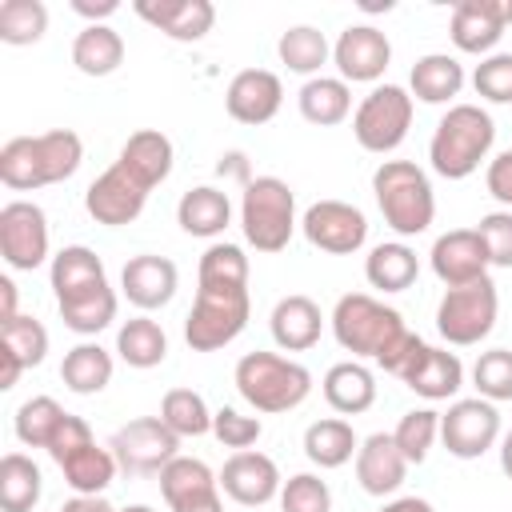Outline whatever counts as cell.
<instances>
[{
    "label": "cell",
    "instance_id": "6da1fadb",
    "mask_svg": "<svg viewBox=\"0 0 512 512\" xmlns=\"http://www.w3.org/2000/svg\"><path fill=\"white\" fill-rule=\"evenodd\" d=\"M80 164H84V140L72 128L12 136L0 148V184L12 192H36L72 180Z\"/></svg>",
    "mask_w": 512,
    "mask_h": 512
},
{
    "label": "cell",
    "instance_id": "7a4b0ae2",
    "mask_svg": "<svg viewBox=\"0 0 512 512\" xmlns=\"http://www.w3.org/2000/svg\"><path fill=\"white\" fill-rule=\"evenodd\" d=\"M496 144V120L480 104H452L428 140V164L444 180H468Z\"/></svg>",
    "mask_w": 512,
    "mask_h": 512
},
{
    "label": "cell",
    "instance_id": "3957f363",
    "mask_svg": "<svg viewBox=\"0 0 512 512\" xmlns=\"http://www.w3.org/2000/svg\"><path fill=\"white\" fill-rule=\"evenodd\" d=\"M332 336L344 352H352V360H384L412 328L404 324V316L376 300L372 292H344L328 316Z\"/></svg>",
    "mask_w": 512,
    "mask_h": 512
},
{
    "label": "cell",
    "instance_id": "277c9868",
    "mask_svg": "<svg viewBox=\"0 0 512 512\" xmlns=\"http://www.w3.org/2000/svg\"><path fill=\"white\" fill-rule=\"evenodd\" d=\"M372 196H376V208H380L384 224L400 240L428 232L432 220H436L432 180L412 160H380V168L372 172Z\"/></svg>",
    "mask_w": 512,
    "mask_h": 512
},
{
    "label": "cell",
    "instance_id": "5b68a950",
    "mask_svg": "<svg viewBox=\"0 0 512 512\" xmlns=\"http://www.w3.org/2000/svg\"><path fill=\"white\" fill-rule=\"evenodd\" d=\"M232 384L256 412H292L312 396V372L280 352H244L232 368Z\"/></svg>",
    "mask_w": 512,
    "mask_h": 512
},
{
    "label": "cell",
    "instance_id": "8992f818",
    "mask_svg": "<svg viewBox=\"0 0 512 512\" xmlns=\"http://www.w3.org/2000/svg\"><path fill=\"white\" fill-rule=\"evenodd\" d=\"M296 220V192L280 176H252V184L240 192V232L256 252H284Z\"/></svg>",
    "mask_w": 512,
    "mask_h": 512
},
{
    "label": "cell",
    "instance_id": "52a82bcc",
    "mask_svg": "<svg viewBox=\"0 0 512 512\" xmlns=\"http://www.w3.org/2000/svg\"><path fill=\"white\" fill-rule=\"evenodd\" d=\"M252 316L248 288H196V300L184 316V340L192 352H216L232 344Z\"/></svg>",
    "mask_w": 512,
    "mask_h": 512
},
{
    "label": "cell",
    "instance_id": "ba28073f",
    "mask_svg": "<svg viewBox=\"0 0 512 512\" xmlns=\"http://www.w3.org/2000/svg\"><path fill=\"white\" fill-rule=\"evenodd\" d=\"M412 112H416V100L408 88L400 84H376L352 112V136L364 152H376V156H388L396 152L404 140H408V128H412Z\"/></svg>",
    "mask_w": 512,
    "mask_h": 512
},
{
    "label": "cell",
    "instance_id": "9c48e42d",
    "mask_svg": "<svg viewBox=\"0 0 512 512\" xmlns=\"http://www.w3.org/2000/svg\"><path fill=\"white\" fill-rule=\"evenodd\" d=\"M496 316H500V292L492 280L444 288V296L436 304V332L452 348H472V344L488 340V332L496 328Z\"/></svg>",
    "mask_w": 512,
    "mask_h": 512
},
{
    "label": "cell",
    "instance_id": "30bf717a",
    "mask_svg": "<svg viewBox=\"0 0 512 512\" xmlns=\"http://www.w3.org/2000/svg\"><path fill=\"white\" fill-rule=\"evenodd\" d=\"M108 448L128 476H160L180 456V436L160 416H136L112 432Z\"/></svg>",
    "mask_w": 512,
    "mask_h": 512
},
{
    "label": "cell",
    "instance_id": "8fae6325",
    "mask_svg": "<svg viewBox=\"0 0 512 512\" xmlns=\"http://www.w3.org/2000/svg\"><path fill=\"white\" fill-rule=\"evenodd\" d=\"M440 440L448 456L456 460H480L488 448L500 444V412L484 396L452 400L448 412H440Z\"/></svg>",
    "mask_w": 512,
    "mask_h": 512
},
{
    "label": "cell",
    "instance_id": "7c38bea8",
    "mask_svg": "<svg viewBox=\"0 0 512 512\" xmlns=\"http://www.w3.org/2000/svg\"><path fill=\"white\" fill-rule=\"evenodd\" d=\"M48 216L36 200H8L0 208V256L12 272H36L48 260Z\"/></svg>",
    "mask_w": 512,
    "mask_h": 512
},
{
    "label": "cell",
    "instance_id": "4fadbf2b",
    "mask_svg": "<svg viewBox=\"0 0 512 512\" xmlns=\"http://www.w3.org/2000/svg\"><path fill=\"white\" fill-rule=\"evenodd\" d=\"M300 232L328 256H352L368 244V216L348 200H316L304 208Z\"/></svg>",
    "mask_w": 512,
    "mask_h": 512
},
{
    "label": "cell",
    "instance_id": "5bb4252c",
    "mask_svg": "<svg viewBox=\"0 0 512 512\" xmlns=\"http://www.w3.org/2000/svg\"><path fill=\"white\" fill-rule=\"evenodd\" d=\"M332 64L340 80L376 88V80L392 64V40L376 24H348L332 44Z\"/></svg>",
    "mask_w": 512,
    "mask_h": 512
},
{
    "label": "cell",
    "instance_id": "9a60e30c",
    "mask_svg": "<svg viewBox=\"0 0 512 512\" xmlns=\"http://www.w3.org/2000/svg\"><path fill=\"white\" fill-rule=\"evenodd\" d=\"M148 192H152V188H144L124 164H112V168H104V172L88 184L84 208H88V216H92L96 224H104V228H124V224H132V220L144 212Z\"/></svg>",
    "mask_w": 512,
    "mask_h": 512
},
{
    "label": "cell",
    "instance_id": "2e32d148",
    "mask_svg": "<svg viewBox=\"0 0 512 512\" xmlns=\"http://www.w3.org/2000/svg\"><path fill=\"white\" fill-rule=\"evenodd\" d=\"M216 476H220V492L228 500L244 504V508H264V504L280 500V488H284V476H280L276 460L256 452V448L232 452Z\"/></svg>",
    "mask_w": 512,
    "mask_h": 512
},
{
    "label": "cell",
    "instance_id": "e0dca14e",
    "mask_svg": "<svg viewBox=\"0 0 512 512\" xmlns=\"http://www.w3.org/2000/svg\"><path fill=\"white\" fill-rule=\"evenodd\" d=\"M508 24H512V0H456L448 36H452L456 52L484 60L496 52Z\"/></svg>",
    "mask_w": 512,
    "mask_h": 512
},
{
    "label": "cell",
    "instance_id": "ac0fdd59",
    "mask_svg": "<svg viewBox=\"0 0 512 512\" xmlns=\"http://www.w3.org/2000/svg\"><path fill=\"white\" fill-rule=\"evenodd\" d=\"M428 264H432V272L444 288H464V284L488 280V268H492L488 248H484L476 228H452V232L436 236L432 252H428Z\"/></svg>",
    "mask_w": 512,
    "mask_h": 512
},
{
    "label": "cell",
    "instance_id": "d6986e66",
    "mask_svg": "<svg viewBox=\"0 0 512 512\" xmlns=\"http://www.w3.org/2000/svg\"><path fill=\"white\" fill-rule=\"evenodd\" d=\"M284 104V84L268 68H244L224 88V108L236 124H268Z\"/></svg>",
    "mask_w": 512,
    "mask_h": 512
},
{
    "label": "cell",
    "instance_id": "ffe728a7",
    "mask_svg": "<svg viewBox=\"0 0 512 512\" xmlns=\"http://www.w3.org/2000/svg\"><path fill=\"white\" fill-rule=\"evenodd\" d=\"M176 288H180V272H176V264L168 256L140 252L120 268V292L140 312H156V308L172 304Z\"/></svg>",
    "mask_w": 512,
    "mask_h": 512
},
{
    "label": "cell",
    "instance_id": "44dd1931",
    "mask_svg": "<svg viewBox=\"0 0 512 512\" xmlns=\"http://www.w3.org/2000/svg\"><path fill=\"white\" fill-rule=\"evenodd\" d=\"M132 12L176 44H196L216 24L212 0H136Z\"/></svg>",
    "mask_w": 512,
    "mask_h": 512
},
{
    "label": "cell",
    "instance_id": "7402d4cb",
    "mask_svg": "<svg viewBox=\"0 0 512 512\" xmlns=\"http://www.w3.org/2000/svg\"><path fill=\"white\" fill-rule=\"evenodd\" d=\"M408 460H404V452L396 448V440H392V432H372V436H364L360 440V448H356V484L368 492V496H396L400 492V484H404V476H408Z\"/></svg>",
    "mask_w": 512,
    "mask_h": 512
},
{
    "label": "cell",
    "instance_id": "603a6c76",
    "mask_svg": "<svg viewBox=\"0 0 512 512\" xmlns=\"http://www.w3.org/2000/svg\"><path fill=\"white\" fill-rule=\"evenodd\" d=\"M324 312L312 296L304 292H292V296H280L272 316H268V328H272V340L280 352H308L320 344V332H324Z\"/></svg>",
    "mask_w": 512,
    "mask_h": 512
},
{
    "label": "cell",
    "instance_id": "cb8c5ba5",
    "mask_svg": "<svg viewBox=\"0 0 512 512\" xmlns=\"http://www.w3.org/2000/svg\"><path fill=\"white\" fill-rule=\"evenodd\" d=\"M400 384L412 388L424 400H452L464 388V364H460L456 352L424 344L420 356L412 360V368L400 376Z\"/></svg>",
    "mask_w": 512,
    "mask_h": 512
},
{
    "label": "cell",
    "instance_id": "d4e9b609",
    "mask_svg": "<svg viewBox=\"0 0 512 512\" xmlns=\"http://www.w3.org/2000/svg\"><path fill=\"white\" fill-rule=\"evenodd\" d=\"M176 224L196 240H216L232 224V200L216 184H196L176 204Z\"/></svg>",
    "mask_w": 512,
    "mask_h": 512
},
{
    "label": "cell",
    "instance_id": "484cf974",
    "mask_svg": "<svg viewBox=\"0 0 512 512\" xmlns=\"http://www.w3.org/2000/svg\"><path fill=\"white\" fill-rule=\"evenodd\" d=\"M116 164H124L144 188H156V184H164V180L172 176L176 148H172V140H168L160 128H140V132H132V136L124 140Z\"/></svg>",
    "mask_w": 512,
    "mask_h": 512
},
{
    "label": "cell",
    "instance_id": "4316f807",
    "mask_svg": "<svg viewBox=\"0 0 512 512\" xmlns=\"http://www.w3.org/2000/svg\"><path fill=\"white\" fill-rule=\"evenodd\" d=\"M320 388H324L328 408L340 412V416H360V412H368V408L376 404V376H372V368L360 364V360H340V364H332V368L324 372Z\"/></svg>",
    "mask_w": 512,
    "mask_h": 512
},
{
    "label": "cell",
    "instance_id": "83f0119b",
    "mask_svg": "<svg viewBox=\"0 0 512 512\" xmlns=\"http://www.w3.org/2000/svg\"><path fill=\"white\" fill-rule=\"evenodd\" d=\"M464 64L456 60V56H448V52H428V56H420L416 64H412V72H408V92H412V100H420V104H448L452 108V100L460 96V88H464Z\"/></svg>",
    "mask_w": 512,
    "mask_h": 512
},
{
    "label": "cell",
    "instance_id": "f1b7e54d",
    "mask_svg": "<svg viewBox=\"0 0 512 512\" xmlns=\"http://www.w3.org/2000/svg\"><path fill=\"white\" fill-rule=\"evenodd\" d=\"M296 108H300V116H304L308 124H316V128H336V124H344V120L352 116V84L340 80V76H324V72H320V76H312V80L300 84Z\"/></svg>",
    "mask_w": 512,
    "mask_h": 512
},
{
    "label": "cell",
    "instance_id": "f546056e",
    "mask_svg": "<svg viewBox=\"0 0 512 512\" xmlns=\"http://www.w3.org/2000/svg\"><path fill=\"white\" fill-rule=\"evenodd\" d=\"M420 276V256L404 240H384L364 256V280L376 292H404Z\"/></svg>",
    "mask_w": 512,
    "mask_h": 512
},
{
    "label": "cell",
    "instance_id": "4dcf8cb0",
    "mask_svg": "<svg viewBox=\"0 0 512 512\" xmlns=\"http://www.w3.org/2000/svg\"><path fill=\"white\" fill-rule=\"evenodd\" d=\"M112 372H116V360L108 348H100L96 340H80L76 348L64 352V364H60V380L68 392L76 396H96L112 384Z\"/></svg>",
    "mask_w": 512,
    "mask_h": 512
},
{
    "label": "cell",
    "instance_id": "1f68e13d",
    "mask_svg": "<svg viewBox=\"0 0 512 512\" xmlns=\"http://www.w3.org/2000/svg\"><path fill=\"white\" fill-rule=\"evenodd\" d=\"M56 308H60V320H64L68 332H76V336H96V332H104V328L116 320L120 296H116V288L104 280V284L84 288V292H76V296H68V300H56Z\"/></svg>",
    "mask_w": 512,
    "mask_h": 512
},
{
    "label": "cell",
    "instance_id": "d6a6232c",
    "mask_svg": "<svg viewBox=\"0 0 512 512\" xmlns=\"http://www.w3.org/2000/svg\"><path fill=\"white\" fill-rule=\"evenodd\" d=\"M356 448L360 436L344 416H324L304 428V456L316 468H344L348 460H356Z\"/></svg>",
    "mask_w": 512,
    "mask_h": 512
},
{
    "label": "cell",
    "instance_id": "836d02e7",
    "mask_svg": "<svg viewBox=\"0 0 512 512\" xmlns=\"http://www.w3.org/2000/svg\"><path fill=\"white\" fill-rule=\"evenodd\" d=\"M72 64L84 76H112L124 64V36L112 24H84L72 40Z\"/></svg>",
    "mask_w": 512,
    "mask_h": 512
},
{
    "label": "cell",
    "instance_id": "e575fe53",
    "mask_svg": "<svg viewBox=\"0 0 512 512\" xmlns=\"http://www.w3.org/2000/svg\"><path fill=\"white\" fill-rule=\"evenodd\" d=\"M48 280H52L56 300H68V296H76V292H84V288L104 284L108 272H104V260H100L88 244H68V248H60V252L52 256Z\"/></svg>",
    "mask_w": 512,
    "mask_h": 512
},
{
    "label": "cell",
    "instance_id": "d590c367",
    "mask_svg": "<svg viewBox=\"0 0 512 512\" xmlns=\"http://www.w3.org/2000/svg\"><path fill=\"white\" fill-rule=\"evenodd\" d=\"M116 356L128 368L148 372V368H156V364L168 360V332L148 312H140V316H132V320L120 324V332H116Z\"/></svg>",
    "mask_w": 512,
    "mask_h": 512
},
{
    "label": "cell",
    "instance_id": "8d00e7d4",
    "mask_svg": "<svg viewBox=\"0 0 512 512\" xmlns=\"http://www.w3.org/2000/svg\"><path fill=\"white\" fill-rule=\"evenodd\" d=\"M276 56H280V64H284L288 72L312 80V76H320V68L332 60V44H328V36H324L320 28H312V24H292V28L280 32Z\"/></svg>",
    "mask_w": 512,
    "mask_h": 512
},
{
    "label": "cell",
    "instance_id": "74e56055",
    "mask_svg": "<svg viewBox=\"0 0 512 512\" xmlns=\"http://www.w3.org/2000/svg\"><path fill=\"white\" fill-rule=\"evenodd\" d=\"M60 472H64V484L72 488V496H104V488L116 480L120 464H116L112 448H104V444L92 440L88 448L72 452V456L60 464Z\"/></svg>",
    "mask_w": 512,
    "mask_h": 512
},
{
    "label": "cell",
    "instance_id": "f35d334b",
    "mask_svg": "<svg viewBox=\"0 0 512 512\" xmlns=\"http://www.w3.org/2000/svg\"><path fill=\"white\" fill-rule=\"evenodd\" d=\"M44 476L40 464L24 452H4L0 456V508L4 512H32L40 504Z\"/></svg>",
    "mask_w": 512,
    "mask_h": 512
},
{
    "label": "cell",
    "instance_id": "ab89813d",
    "mask_svg": "<svg viewBox=\"0 0 512 512\" xmlns=\"http://www.w3.org/2000/svg\"><path fill=\"white\" fill-rule=\"evenodd\" d=\"M208 492H220V476L196 456H176L160 472V496H164L168 508H176L184 500H196V496H208Z\"/></svg>",
    "mask_w": 512,
    "mask_h": 512
},
{
    "label": "cell",
    "instance_id": "60d3db41",
    "mask_svg": "<svg viewBox=\"0 0 512 512\" xmlns=\"http://www.w3.org/2000/svg\"><path fill=\"white\" fill-rule=\"evenodd\" d=\"M196 280L204 288H248V256L240 244L212 240L196 264Z\"/></svg>",
    "mask_w": 512,
    "mask_h": 512
},
{
    "label": "cell",
    "instance_id": "b9f144b4",
    "mask_svg": "<svg viewBox=\"0 0 512 512\" xmlns=\"http://www.w3.org/2000/svg\"><path fill=\"white\" fill-rule=\"evenodd\" d=\"M160 420L184 440V436H208L212 432V408L196 388H168L160 400Z\"/></svg>",
    "mask_w": 512,
    "mask_h": 512
},
{
    "label": "cell",
    "instance_id": "7bdbcfd3",
    "mask_svg": "<svg viewBox=\"0 0 512 512\" xmlns=\"http://www.w3.org/2000/svg\"><path fill=\"white\" fill-rule=\"evenodd\" d=\"M64 408H60V400H52V396H32V400H24L20 408H16V440L24 444V448H44L48 452V444H52V436H56V428L64 424Z\"/></svg>",
    "mask_w": 512,
    "mask_h": 512
},
{
    "label": "cell",
    "instance_id": "ee69618b",
    "mask_svg": "<svg viewBox=\"0 0 512 512\" xmlns=\"http://www.w3.org/2000/svg\"><path fill=\"white\" fill-rule=\"evenodd\" d=\"M0 352H8L20 368H36L48 356V328L36 316H16L8 324H0Z\"/></svg>",
    "mask_w": 512,
    "mask_h": 512
},
{
    "label": "cell",
    "instance_id": "f6af8a7d",
    "mask_svg": "<svg viewBox=\"0 0 512 512\" xmlns=\"http://www.w3.org/2000/svg\"><path fill=\"white\" fill-rule=\"evenodd\" d=\"M48 32V8L44 0H4L0 4V40L12 48L36 44Z\"/></svg>",
    "mask_w": 512,
    "mask_h": 512
},
{
    "label": "cell",
    "instance_id": "bcb514c9",
    "mask_svg": "<svg viewBox=\"0 0 512 512\" xmlns=\"http://www.w3.org/2000/svg\"><path fill=\"white\" fill-rule=\"evenodd\" d=\"M392 440H396V448L404 452L408 464H424L428 452H432V444L440 440V412H432V408L404 412L400 424L392 428Z\"/></svg>",
    "mask_w": 512,
    "mask_h": 512
},
{
    "label": "cell",
    "instance_id": "7dc6e473",
    "mask_svg": "<svg viewBox=\"0 0 512 512\" xmlns=\"http://www.w3.org/2000/svg\"><path fill=\"white\" fill-rule=\"evenodd\" d=\"M472 388L476 396L504 404L512 400V348H488L472 364Z\"/></svg>",
    "mask_w": 512,
    "mask_h": 512
},
{
    "label": "cell",
    "instance_id": "c3c4849f",
    "mask_svg": "<svg viewBox=\"0 0 512 512\" xmlns=\"http://www.w3.org/2000/svg\"><path fill=\"white\" fill-rule=\"evenodd\" d=\"M280 512H332V488L316 472H296L280 488Z\"/></svg>",
    "mask_w": 512,
    "mask_h": 512
},
{
    "label": "cell",
    "instance_id": "681fc988",
    "mask_svg": "<svg viewBox=\"0 0 512 512\" xmlns=\"http://www.w3.org/2000/svg\"><path fill=\"white\" fill-rule=\"evenodd\" d=\"M472 88L488 104H512V52H492L472 68Z\"/></svg>",
    "mask_w": 512,
    "mask_h": 512
},
{
    "label": "cell",
    "instance_id": "f907efd6",
    "mask_svg": "<svg viewBox=\"0 0 512 512\" xmlns=\"http://www.w3.org/2000/svg\"><path fill=\"white\" fill-rule=\"evenodd\" d=\"M212 436L232 452H248L264 436V424H260V416H244L240 408H216L212 412Z\"/></svg>",
    "mask_w": 512,
    "mask_h": 512
},
{
    "label": "cell",
    "instance_id": "816d5d0a",
    "mask_svg": "<svg viewBox=\"0 0 512 512\" xmlns=\"http://www.w3.org/2000/svg\"><path fill=\"white\" fill-rule=\"evenodd\" d=\"M484 248H488V260L492 268H512V212L508 208H496V212H484L480 224H476Z\"/></svg>",
    "mask_w": 512,
    "mask_h": 512
},
{
    "label": "cell",
    "instance_id": "f5cc1de1",
    "mask_svg": "<svg viewBox=\"0 0 512 512\" xmlns=\"http://www.w3.org/2000/svg\"><path fill=\"white\" fill-rule=\"evenodd\" d=\"M96 436H92V428H88V420L84 416H64V424L56 428V436H52V444H48V456L56 460V464H64L72 452H80V448H88Z\"/></svg>",
    "mask_w": 512,
    "mask_h": 512
},
{
    "label": "cell",
    "instance_id": "db71d44e",
    "mask_svg": "<svg viewBox=\"0 0 512 512\" xmlns=\"http://www.w3.org/2000/svg\"><path fill=\"white\" fill-rule=\"evenodd\" d=\"M484 188H488V196H492L500 208L512 212V148H508V152H496V156L488 160V168H484Z\"/></svg>",
    "mask_w": 512,
    "mask_h": 512
},
{
    "label": "cell",
    "instance_id": "11a10c76",
    "mask_svg": "<svg viewBox=\"0 0 512 512\" xmlns=\"http://www.w3.org/2000/svg\"><path fill=\"white\" fill-rule=\"evenodd\" d=\"M216 176H224V180H236L240 188H248V184H252V168H248V156H244V152H224V156H220V164H216Z\"/></svg>",
    "mask_w": 512,
    "mask_h": 512
},
{
    "label": "cell",
    "instance_id": "9f6ffc18",
    "mask_svg": "<svg viewBox=\"0 0 512 512\" xmlns=\"http://www.w3.org/2000/svg\"><path fill=\"white\" fill-rule=\"evenodd\" d=\"M72 12L84 16L88 24H108V16L120 12V4L116 0H72Z\"/></svg>",
    "mask_w": 512,
    "mask_h": 512
},
{
    "label": "cell",
    "instance_id": "6f0895ef",
    "mask_svg": "<svg viewBox=\"0 0 512 512\" xmlns=\"http://www.w3.org/2000/svg\"><path fill=\"white\" fill-rule=\"evenodd\" d=\"M380 512H436L424 496H392L380 504Z\"/></svg>",
    "mask_w": 512,
    "mask_h": 512
},
{
    "label": "cell",
    "instance_id": "680465c9",
    "mask_svg": "<svg viewBox=\"0 0 512 512\" xmlns=\"http://www.w3.org/2000/svg\"><path fill=\"white\" fill-rule=\"evenodd\" d=\"M16 316H20L16 312V284H12V276H0V324H8Z\"/></svg>",
    "mask_w": 512,
    "mask_h": 512
},
{
    "label": "cell",
    "instance_id": "91938a15",
    "mask_svg": "<svg viewBox=\"0 0 512 512\" xmlns=\"http://www.w3.org/2000/svg\"><path fill=\"white\" fill-rule=\"evenodd\" d=\"M60 512H120V508H112L104 496H72Z\"/></svg>",
    "mask_w": 512,
    "mask_h": 512
},
{
    "label": "cell",
    "instance_id": "94428289",
    "mask_svg": "<svg viewBox=\"0 0 512 512\" xmlns=\"http://www.w3.org/2000/svg\"><path fill=\"white\" fill-rule=\"evenodd\" d=\"M168 512H224V500H220V492H208V496L184 500V504H176V508H168Z\"/></svg>",
    "mask_w": 512,
    "mask_h": 512
},
{
    "label": "cell",
    "instance_id": "6125c7cd",
    "mask_svg": "<svg viewBox=\"0 0 512 512\" xmlns=\"http://www.w3.org/2000/svg\"><path fill=\"white\" fill-rule=\"evenodd\" d=\"M20 372H24V368H20V364H16L8 352H0V388H4V392H8V388H16Z\"/></svg>",
    "mask_w": 512,
    "mask_h": 512
},
{
    "label": "cell",
    "instance_id": "be15d7a7",
    "mask_svg": "<svg viewBox=\"0 0 512 512\" xmlns=\"http://www.w3.org/2000/svg\"><path fill=\"white\" fill-rule=\"evenodd\" d=\"M500 468H504V476L512 480V432L500 436Z\"/></svg>",
    "mask_w": 512,
    "mask_h": 512
},
{
    "label": "cell",
    "instance_id": "e7e4bbea",
    "mask_svg": "<svg viewBox=\"0 0 512 512\" xmlns=\"http://www.w3.org/2000/svg\"><path fill=\"white\" fill-rule=\"evenodd\" d=\"M120 512H156V508H148V504H128V508H120Z\"/></svg>",
    "mask_w": 512,
    "mask_h": 512
}]
</instances>
